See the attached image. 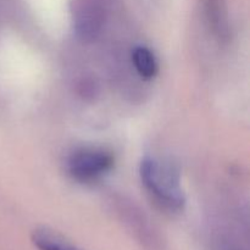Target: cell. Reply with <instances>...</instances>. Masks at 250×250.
I'll return each instance as SVG.
<instances>
[{
	"label": "cell",
	"mask_w": 250,
	"mask_h": 250,
	"mask_svg": "<svg viewBox=\"0 0 250 250\" xmlns=\"http://www.w3.org/2000/svg\"><path fill=\"white\" fill-rule=\"evenodd\" d=\"M139 176L153 202L168 214H178L185 209L186 197L181 188L180 173L172 164L146 158L139 166Z\"/></svg>",
	"instance_id": "obj_1"
},
{
	"label": "cell",
	"mask_w": 250,
	"mask_h": 250,
	"mask_svg": "<svg viewBox=\"0 0 250 250\" xmlns=\"http://www.w3.org/2000/svg\"><path fill=\"white\" fill-rule=\"evenodd\" d=\"M227 250H239V249H234V248H231V249H227Z\"/></svg>",
	"instance_id": "obj_6"
},
{
	"label": "cell",
	"mask_w": 250,
	"mask_h": 250,
	"mask_svg": "<svg viewBox=\"0 0 250 250\" xmlns=\"http://www.w3.org/2000/svg\"><path fill=\"white\" fill-rule=\"evenodd\" d=\"M70 10L76 34L83 41L97 38L105 21L102 0H72Z\"/></svg>",
	"instance_id": "obj_3"
},
{
	"label": "cell",
	"mask_w": 250,
	"mask_h": 250,
	"mask_svg": "<svg viewBox=\"0 0 250 250\" xmlns=\"http://www.w3.org/2000/svg\"><path fill=\"white\" fill-rule=\"evenodd\" d=\"M114 164V156L105 149L82 148L71 154L67 170L75 180L90 182L109 172Z\"/></svg>",
	"instance_id": "obj_2"
},
{
	"label": "cell",
	"mask_w": 250,
	"mask_h": 250,
	"mask_svg": "<svg viewBox=\"0 0 250 250\" xmlns=\"http://www.w3.org/2000/svg\"><path fill=\"white\" fill-rule=\"evenodd\" d=\"M136 71L143 80H151L158 73V61L153 51L146 46H137L132 53Z\"/></svg>",
	"instance_id": "obj_4"
},
{
	"label": "cell",
	"mask_w": 250,
	"mask_h": 250,
	"mask_svg": "<svg viewBox=\"0 0 250 250\" xmlns=\"http://www.w3.org/2000/svg\"><path fill=\"white\" fill-rule=\"evenodd\" d=\"M32 242L38 250H82L48 229L34 231Z\"/></svg>",
	"instance_id": "obj_5"
}]
</instances>
